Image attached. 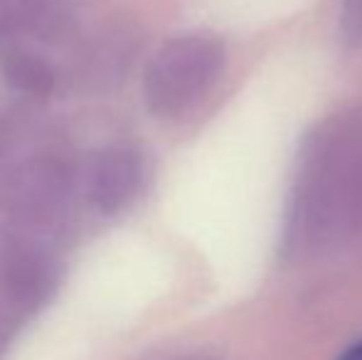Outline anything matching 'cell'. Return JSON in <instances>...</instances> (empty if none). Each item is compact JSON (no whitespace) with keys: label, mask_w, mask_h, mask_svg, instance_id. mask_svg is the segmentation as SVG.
I'll return each instance as SVG.
<instances>
[{"label":"cell","mask_w":362,"mask_h":360,"mask_svg":"<svg viewBox=\"0 0 362 360\" xmlns=\"http://www.w3.org/2000/svg\"><path fill=\"white\" fill-rule=\"evenodd\" d=\"M305 245L362 237V116L323 126L308 144L291 210Z\"/></svg>","instance_id":"obj_1"},{"label":"cell","mask_w":362,"mask_h":360,"mask_svg":"<svg viewBox=\"0 0 362 360\" xmlns=\"http://www.w3.org/2000/svg\"><path fill=\"white\" fill-rule=\"evenodd\" d=\"M224 62L222 40L210 33H185L163 42L144 72L148 111L160 119L185 116L219 82Z\"/></svg>","instance_id":"obj_2"},{"label":"cell","mask_w":362,"mask_h":360,"mask_svg":"<svg viewBox=\"0 0 362 360\" xmlns=\"http://www.w3.org/2000/svg\"><path fill=\"white\" fill-rule=\"evenodd\" d=\"M57 260L25 237L0 242V291L20 311L40 308L57 286Z\"/></svg>","instance_id":"obj_3"},{"label":"cell","mask_w":362,"mask_h":360,"mask_svg":"<svg viewBox=\"0 0 362 360\" xmlns=\"http://www.w3.org/2000/svg\"><path fill=\"white\" fill-rule=\"evenodd\" d=\"M144 180L146 156L134 146H109L91 161L86 200L101 215H116L139 195Z\"/></svg>","instance_id":"obj_4"},{"label":"cell","mask_w":362,"mask_h":360,"mask_svg":"<svg viewBox=\"0 0 362 360\" xmlns=\"http://www.w3.org/2000/svg\"><path fill=\"white\" fill-rule=\"evenodd\" d=\"M3 77L10 89L33 99H47L54 89L52 67L28 50H15L3 59Z\"/></svg>","instance_id":"obj_5"},{"label":"cell","mask_w":362,"mask_h":360,"mask_svg":"<svg viewBox=\"0 0 362 360\" xmlns=\"http://www.w3.org/2000/svg\"><path fill=\"white\" fill-rule=\"evenodd\" d=\"M343 33L353 42H362V0H340Z\"/></svg>","instance_id":"obj_6"},{"label":"cell","mask_w":362,"mask_h":360,"mask_svg":"<svg viewBox=\"0 0 362 360\" xmlns=\"http://www.w3.org/2000/svg\"><path fill=\"white\" fill-rule=\"evenodd\" d=\"M340 360H362V341L355 343L353 348H348V351L340 356Z\"/></svg>","instance_id":"obj_7"},{"label":"cell","mask_w":362,"mask_h":360,"mask_svg":"<svg viewBox=\"0 0 362 360\" xmlns=\"http://www.w3.org/2000/svg\"><path fill=\"white\" fill-rule=\"evenodd\" d=\"M0 348H3V336H0Z\"/></svg>","instance_id":"obj_8"},{"label":"cell","mask_w":362,"mask_h":360,"mask_svg":"<svg viewBox=\"0 0 362 360\" xmlns=\"http://www.w3.org/2000/svg\"><path fill=\"white\" fill-rule=\"evenodd\" d=\"M187 360H202V358H187Z\"/></svg>","instance_id":"obj_9"}]
</instances>
